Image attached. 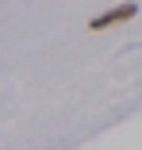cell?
Wrapping results in <instances>:
<instances>
[{
    "mask_svg": "<svg viewBox=\"0 0 142 150\" xmlns=\"http://www.w3.org/2000/svg\"><path fill=\"white\" fill-rule=\"evenodd\" d=\"M134 16H138V4H134V0H127V4H115V8L92 16V19H89V31H108V27H119V23L134 19Z\"/></svg>",
    "mask_w": 142,
    "mask_h": 150,
    "instance_id": "1",
    "label": "cell"
}]
</instances>
